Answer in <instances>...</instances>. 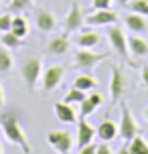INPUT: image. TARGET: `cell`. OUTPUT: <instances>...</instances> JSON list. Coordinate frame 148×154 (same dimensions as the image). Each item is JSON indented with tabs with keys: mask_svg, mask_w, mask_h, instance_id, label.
Wrapping results in <instances>:
<instances>
[{
	"mask_svg": "<svg viewBox=\"0 0 148 154\" xmlns=\"http://www.w3.org/2000/svg\"><path fill=\"white\" fill-rule=\"evenodd\" d=\"M95 136H97L101 142H112V140H116L118 138V124L109 122V120H103V122L97 126Z\"/></svg>",
	"mask_w": 148,
	"mask_h": 154,
	"instance_id": "18",
	"label": "cell"
},
{
	"mask_svg": "<svg viewBox=\"0 0 148 154\" xmlns=\"http://www.w3.org/2000/svg\"><path fill=\"white\" fill-rule=\"evenodd\" d=\"M0 8H4V0H0Z\"/></svg>",
	"mask_w": 148,
	"mask_h": 154,
	"instance_id": "38",
	"label": "cell"
},
{
	"mask_svg": "<svg viewBox=\"0 0 148 154\" xmlns=\"http://www.w3.org/2000/svg\"><path fill=\"white\" fill-rule=\"evenodd\" d=\"M0 128L4 130V138L10 144L20 148L23 154H31V144H29V138H26V132H24L23 124H20V120H18L16 114L6 112V114L0 116Z\"/></svg>",
	"mask_w": 148,
	"mask_h": 154,
	"instance_id": "1",
	"label": "cell"
},
{
	"mask_svg": "<svg viewBox=\"0 0 148 154\" xmlns=\"http://www.w3.org/2000/svg\"><path fill=\"white\" fill-rule=\"evenodd\" d=\"M65 154H71V152H65Z\"/></svg>",
	"mask_w": 148,
	"mask_h": 154,
	"instance_id": "40",
	"label": "cell"
},
{
	"mask_svg": "<svg viewBox=\"0 0 148 154\" xmlns=\"http://www.w3.org/2000/svg\"><path fill=\"white\" fill-rule=\"evenodd\" d=\"M124 24H126V29H128L130 32L140 35V32H144L148 29V18L142 16V14H138V12H128V14L124 16Z\"/></svg>",
	"mask_w": 148,
	"mask_h": 154,
	"instance_id": "15",
	"label": "cell"
},
{
	"mask_svg": "<svg viewBox=\"0 0 148 154\" xmlns=\"http://www.w3.org/2000/svg\"><path fill=\"white\" fill-rule=\"evenodd\" d=\"M128 49H130V53L134 57H148V41L140 35H132V37L128 38Z\"/></svg>",
	"mask_w": 148,
	"mask_h": 154,
	"instance_id": "19",
	"label": "cell"
},
{
	"mask_svg": "<svg viewBox=\"0 0 148 154\" xmlns=\"http://www.w3.org/2000/svg\"><path fill=\"white\" fill-rule=\"evenodd\" d=\"M128 2H130V0H118V4H122V6H126Z\"/></svg>",
	"mask_w": 148,
	"mask_h": 154,
	"instance_id": "35",
	"label": "cell"
},
{
	"mask_svg": "<svg viewBox=\"0 0 148 154\" xmlns=\"http://www.w3.org/2000/svg\"><path fill=\"white\" fill-rule=\"evenodd\" d=\"M108 41H109V47H112V51H114V53H118L126 63L134 65V63L130 61V53H128V37H126V31L122 29V26L109 24V29H108Z\"/></svg>",
	"mask_w": 148,
	"mask_h": 154,
	"instance_id": "4",
	"label": "cell"
},
{
	"mask_svg": "<svg viewBox=\"0 0 148 154\" xmlns=\"http://www.w3.org/2000/svg\"><path fill=\"white\" fill-rule=\"evenodd\" d=\"M109 57V53H97L94 49H79L73 53V65L81 71H87V69H94L95 65H100L101 61H106Z\"/></svg>",
	"mask_w": 148,
	"mask_h": 154,
	"instance_id": "3",
	"label": "cell"
},
{
	"mask_svg": "<svg viewBox=\"0 0 148 154\" xmlns=\"http://www.w3.org/2000/svg\"><path fill=\"white\" fill-rule=\"evenodd\" d=\"M83 24H85V16L81 12V6H79L77 2H73L69 6V12L63 18V29H65V32H75Z\"/></svg>",
	"mask_w": 148,
	"mask_h": 154,
	"instance_id": "9",
	"label": "cell"
},
{
	"mask_svg": "<svg viewBox=\"0 0 148 154\" xmlns=\"http://www.w3.org/2000/svg\"><path fill=\"white\" fill-rule=\"evenodd\" d=\"M32 2L35 0H10L8 2V10H12V12H23V10H29L32 6Z\"/></svg>",
	"mask_w": 148,
	"mask_h": 154,
	"instance_id": "27",
	"label": "cell"
},
{
	"mask_svg": "<svg viewBox=\"0 0 148 154\" xmlns=\"http://www.w3.org/2000/svg\"><path fill=\"white\" fill-rule=\"evenodd\" d=\"M10 31L20 38L26 37V35H29V20H26V16H23V14L12 16V26H10Z\"/></svg>",
	"mask_w": 148,
	"mask_h": 154,
	"instance_id": "20",
	"label": "cell"
},
{
	"mask_svg": "<svg viewBox=\"0 0 148 154\" xmlns=\"http://www.w3.org/2000/svg\"><path fill=\"white\" fill-rule=\"evenodd\" d=\"M75 138H77V148L85 146V144H89V142H94V138H95V128L91 126V124L85 122V118H79Z\"/></svg>",
	"mask_w": 148,
	"mask_h": 154,
	"instance_id": "14",
	"label": "cell"
},
{
	"mask_svg": "<svg viewBox=\"0 0 148 154\" xmlns=\"http://www.w3.org/2000/svg\"><path fill=\"white\" fill-rule=\"evenodd\" d=\"M35 24H37V29L41 32H51L55 31V26H57V16L51 12V10H45V8H41L35 12Z\"/></svg>",
	"mask_w": 148,
	"mask_h": 154,
	"instance_id": "13",
	"label": "cell"
},
{
	"mask_svg": "<svg viewBox=\"0 0 148 154\" xmlns=\"http://www.w3.org/2000/svg\"><path fill=\"white\" fill-rule=\"evenodd\" d=\"M118 20V12L116 10H94L91 14L85 16V24L87 26H109V24H116Z\"/></svg>",
	"mask_w": 148,
	"mask_h": 154,
	"instance_id": "10",
	"label": "cell"
},
{
	"mask_svg": "<svg viewBox=\"0 0 148 154\" xmlns=\"http://www.w3.org/2000/svg\"><path fill=\"white\" fill-rule=\"evenodd\" d=\"M138 132H140V126L136 122L134 114L126 103H122L120 106V122H118V138L124 142H130Z\"/></svg>",
	"mask_w": 148,
	"mask_h": 154,
	"instance_id": "2",
	"label": "cell"
},
{
	"mask_svg": "<svg viewBox=\"0 0 148 154\" xmlns=\"http://www.w3.org/2000/svg\"><path fill=\"white\" fill-rule=\"evenodd\" d=\"M101 43V35L97 31H81L75 37V45L79 49H95Z\"/></svg>",
	"mask_w": 148,
	"mask_h": 154,
	"instance_id": "17",
	"label": "cell"
},
{
	"mask_svg": "<svg viewBox=\"0 0 148 154\" xmlns=\"http://www.w3.org/2000/svg\"><path fill=\"white\" fill-rule=\"evenodd\" d=\"M0 154H4V146H2V142H0Z\"/></svg>",
	"mask_w": 148,
	"mask_h": 154,
	"instance_id": "37",
	"label": "cell"
},
{
	"mask_svg": "<svg viewBox=\"0 0 148 154\" xmlns=\"http://www.w3.org/2000/svg\"><path fill=\"white\" fill-rule=\"evenodd\" d=\"M55 116L57 120L63 124H77V114L75 109L71 108V103H65V101H55Z\"/></svg>",
	"mask_w": 148,
	"mask_h": 154,
	"instance_id": "16",
	"label": "cell"
},
{
	"mask_svg": "<svg viewBox=\"0 0 148 154\" xmlns=\"http://www.w3.org/2000/svg\"><path fill=\"white\" fill-rule=\"evenodd\" d=\"M95 154H114V152H112L108 142H101V144H97V152Z\"/></svg>",
	"mask_w": 148,
	"mask_h": 154,
	"instance_id": "31",
	"label": "cell"
},
{
	"mask_svg": "<svg viewBox=\"0 0 148 154\" xmlns=\"http://www.w3.org/2000/svg\"><path fill=\"white\" fill-rule=\"evenodd\" d=\"M10 26H12V14H10V12L0 14V32H8Z\"/></svg>",
	"mask_w": 148,
	"mask_h": 154,
	"instance_id": "28",
	"label": "cell"
},
{
	"mask_svg": "<svg viewBox=\"0 0 148 154\" xmlns=\"http://www.w3.org/2000/svg\"><path fill=\"white\" fill-rule=\"evenodd\" d=\"M69 47H71V41L67 37V32H63V35H55L53 38H49L47 45H45V53L61 57V55H65L69 51Z\"/></svg>",
	"mask_w": 148,
	"mask_h": 154,
	"instance_id": "12",
	"label": "cell"
},
{
	"mask_svg": "<svg viewBox=\"0 0 148 154\" xmlns=\"http://www.w3.org/2000/svg\"><path fill=\"white\" fill-rule=\"evenodd\" d=\"M79 106H81V108H79V118H87V116H91L100 106H103V93L97 91V89L87 91L85 100L81 101Z\"/></svg>",
	"mask_w": 148,
	"mask_h": 154,
	"instance_id": "11",
	"label": "cell"
},
{
	"mask_svg": "<svg viewBox=\"0 0 148 154\" xmlns=\"http://www.w3.org/2000/svg\"><path fill=\"white\" fill-rule=\"evenodd\" d=\"M14 67V59H12V53H10V49L0 45V73L2 75H6L10 73Z\"/></svg>",
	"mask_w": 148,
	"mask_h": 154,
	"instance_id": "24",
	"label": "cell"
},
{
	"mask_svg": "<svg viewBox=\"0 0 148 154\" xmlns=\"http://www.w3.org/2000/svg\"><path fill=\"white\" fill-rule=\"evenodd\" d=\"M47 144L53 148L55 152L65 154V152H71L73 150L75 140H73V136L67 130H51L47 134Z\"/></svg>",
	"mask_w": 148,
	"mask_h": 154,
	"instance_id": "8",
	"label": "cell"
},
{
	"mask_svg": "<svg viewBox=\"0 0 148 154\" xmlns=\"http://www.w3.org/2000/svg\"><path fill=\"white\" fill-rule=\"evenodd\" d=\"M95 152H97V144L95 142H89L85 146L77 148V154H95Z\"/></svg>",
	"mask_w": 148,
	"mask_h": 154,
	"instance_id": "30",
	"label": "cell"
},
{
	"mask_svg": "<svg viewBox=\"0 0 148 154\" xmlns=\"http://www.w3.org/2000/svg\"><path fill=\"white\" fill-rule=\"evenodd\" d=\"M63 77H65V67L63 65H49L47 69H43L41 73V91L43 93H53L59 85H61Z\"/></svg>",
	"mask_w": 148,
	"mask_h": 154,
	"instance_id": "5",
	"label": "cell"
},
{
	"mask_svg": "<svg viewBox=\"0 0 148 154\" xmlns=\"http://www.w3.org/2000/svg\"><path fill=\"white\" fill-rule=\"evenodd\" d=\"M144 118L148 120V106H146V109H144Z\"/></svg>",
	"mask_w": 148,
	"mask_h": 154,
	"instance_id": "36",
	"label": "cell"
},
{
	"mask_svg": "<svg viewBox=\"0 0 148 154\" xmlns=\"http://www.w3.org/2000/svg\"><path fill=\"white\" fill-rule=\"evenodd\" d=\"M112 6V0H91V8L94 10H106Z\"/></svg>",
	"mask_w": 148,
	"mask_h": 154,
	"instance_id": "29",
	"label": "cell"
},
{
	"mask_svg": "<svg viewBox=\"0 0 148 154\" xmlns=\"http://www.w3.org/2000/svg\"><path fill=\"white\" fill-rule=\"evenodd\" d=\"M126 6L130 8V12H138L148 18V0H130Z\"/></svg>",
	"mask_w": 148,
	"mask_h": 154,
	"instance_id": "26",
	"label": "cell"
},
{
	"mask_svg": "<svg viewBox=\"0 0 148 154\" xmlns=\"http://www.w3.org/2000/svg\"><path fill=\"white\" fill-rule=\"evenodd\" d=\"M4 101H6V95H4V87H2V83H0V109L4 108Z\"/></svg>",
	"mask_w": 148,
	"mask_h": 154,
	"instance_id": "33",
	"label": "cell"
},
{
	"mask_svg": "<svg viewBox=\"0 0 148 154\" xmlns=\"http://www.w3.org/2000/svg\"><path fill=\"white\" fill-rule=\"evenodd\" d=\"M116 154H128V144H126V142H124L122 146L118 148V152H116Z\"/></svg>",
	"mask_w": 148,
	"mask_h": 154,
	"instance_id": "34",
	"label": "cell"
},
{
	"mask_svg": "<svg viewBox=\"0 0 148 154\" xmlns=\"http://www.w3.org/2000/svg\"><path fill=\"white\" fill-rule=\"evenodd\" d=\"M126 144H128V154H148V140L138 134Z\"/></svg>",
	"mask_w": 148,
	"mask_h": 154,
	"instance_id": "22",
	"label": "cell"
},
{
	"mask_svg": "<svg viewBox=\"0 0 148 154\" xmlns=\"http://www.w3.org/2000/svg\"><path fill=\"white\" fill-rule=\"evenodd\" d=\"M41 73H43V61H41V57H29V59L23 63L20 75H23V81H24V85H26L29 91H32L35 85L39 83Z\"/></svg>",
	"mask_w": 148,
	"mask_h": 154,
	"instance_id": "6",
	"label": "cell"
},
{
	"mask_svg": "<svg viewBox=\"0 0 148 154\" xmlns=\"http://www.w3.org/2000/svg\"><path fill=\"white\" fill-rule=\"evenodd\" d=\"M128 91V79H126V73L122 71L120 65H114L112 67V75H109V97L114 103L124 97V93Z\"/></svg>",
	"mask_w": 148,
	"mask_h": 154,
	"instance_id": "7",
	"label": "cell"
},
{
	"mask_svg": "<svg viewBox=\"0 0 148 154\" xmlns=\"http://www.w3.org/2000/svg\"><path fill=\"white\" fill-rule=\"evenodd\" d=\"M0 45L10 49V51H14V49H20L24 43L20 37H16L12 31H8V32H0Z\"/></svg>",
	"mask_w": 148,
	"mask_h": 154,
	"instance_id": "23",
	"label": "cell"
},
{
	"mask_svg": "<svg viewBox=\"0 0 148 154\" xmlns=\"http://www.w3.org/2000/svg\"><path fill=\"white\" fill-rule=\"evenodd\" d=\"M73 87H77V89H83V91H91V89H95L97 87V81H95V77L87 75V73H81V75H77L75 79H73Z\"/></svg>",
	"mask_w": 148,
	"mask_h": 154,
	"instance_id": "21",
	"label": "cell"
},
{
	"mask_svg": "<svg viewBox=\"0 0 148 154\" xmlns=\"http://www.w3.org/2000/svg\"><path fill=\"white\" fill-rule=\"evenodd\" d=\"M140 81H142V85H146V89H148V65H144L140 69Z\"/></svg>",
	"mask_w": 148,
	"mask_h": 154,
	"instance_id": "32",
	"label": "cell"
},
{
	"mask_svg": "<svg viewBox=\"0 0 148 154\" xmlns=\"http://www.w3.org/2000/svg\"><path fill=\"white\" fill-rule=\"evenodd\" d=\"M85 95H87V93L83 91V89H77V87H71L69 91L65 93V97H63V101H65V103H71V106H73V103H81V101L85 100Z\"/></svg>",
	"mask_w": 148,
	"mask_h": 154,
	"instance_id": "25",
	"label": "cell"
},
{
	"mask_svg": "<svg viewBox=\"0 0 148 154\" xmlns=\"http://www.w3.org/2000/svg\"><path fill=\"white\" fill-rule=\"evenodd\" d=\"M4 2H6V4H8V2H10V0H4Z\"/></svg>",
	"mask_w": 148,
	"mask_h": 154,
	"instance_id": "39",
	"label": "cell"
}]
</instances>
